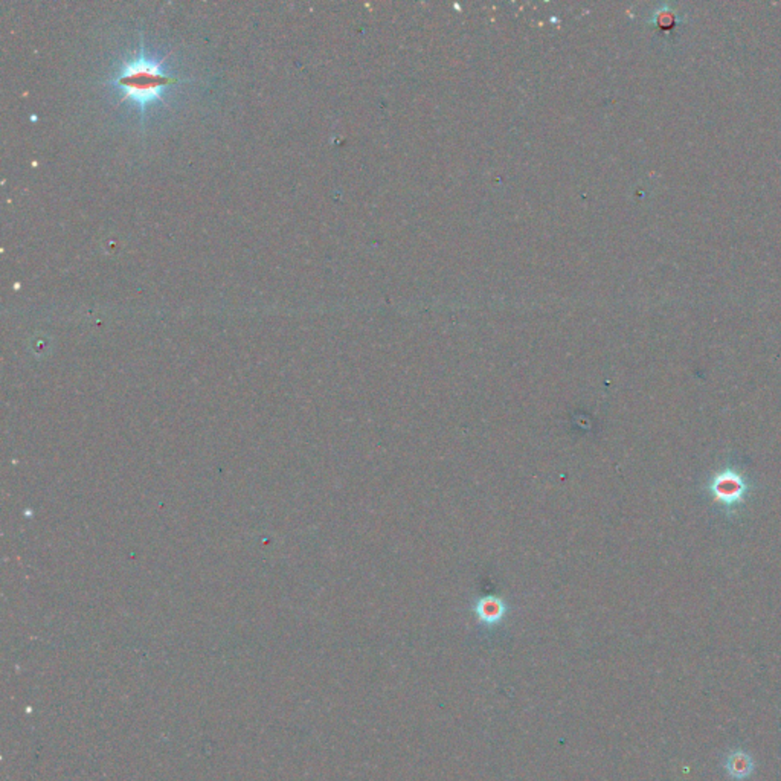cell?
<instances>
[{
	"instance_id": "obj_1",
	"label": "cell",
	"mask_w": 781,
	"mask_h": 781,
	"mask_svg": "<svg viewBox=\"0 0 781 781\" xmlns=\"http://www.w3.org/2000/svg\"><path fill=\"white\" fill-rule=\"evenodd\" d=\"M175 81V77L162 69L157 61L147 58L144 49H140L139 56L127 61L116 73L112 84L121 89L127 100H132L138 103L140 108H145V105L160 98L167 86Z\"/></svg>"
},
{
	"instance_id": "obj_2",
	"label": "cell",
	"mask_w": 781,
	"mask_h": 781,
	"mask_svg": "<svg viewBox=\"0 0 781 781\" xmlns=\"http://www.w3.org/2000/svg\"><path fill=\"white\" fill-rule=\"evenodd\" d=\"M754 769L752 758L743 751H735L731 754L726 760V771L728 774L737 780H742L750 777Z\"/></svg>"
},
{
	"instance_id": "obj_3",
	"label": "cell",
	"mask_w": 781,
	"mask_h": 781,
	"mask_svg": "<svg viewBox=\"0 0 781 781\" xmlns=\"http://www.w3.org/2000/svg\"><path fill=\"white\" fill-rule=\"evenodd\" d=\"M502 614H504L502 604L497 603V601H493V600L492 601H484L478 606V615L481 618V621L488 623V624L497 623L502 618Z\"/></svg>"
}]
</instances>
